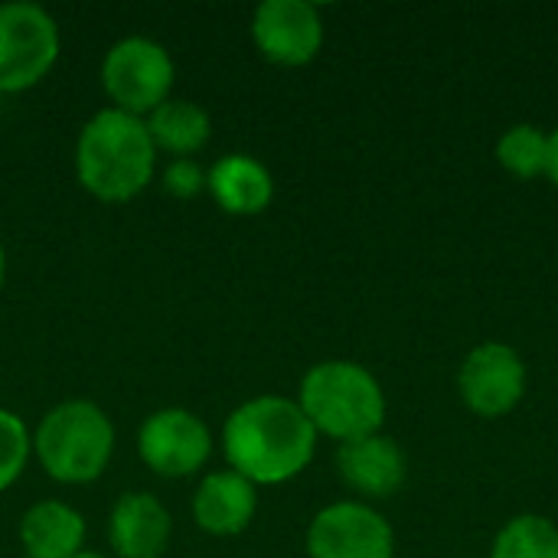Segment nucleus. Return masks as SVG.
<instances>
[{
  "mask_svg": "<svg viewBox=\"0 0 558 558\" xmlns=\"http://www.w3.org/2000/svg\"><path fill=\"white\" fill-rule=\"evenodd\" d=\"M206 186L219 209L229 216H258L268 209L275 196V180L268 167L248 154L219 157L206 173Z\"/></svg>",
  "mask_w": 558,
  "mask_h": 558,
  "instance_id": "4468645a",
  "label": "nucleus"
},
{
  "mask_svg": "<svg viewBox=\"0 0 558 558\" xmlns=\"http://www.w3.org/2000/svg\"><path fill=\"white\" fill-rule=\"evenodd\" d=\"M26 558H29V556H26Z\"/></svg>",
  "mask_w": 558,
  "mask_h": 558,
  "instance_id": "b1692460",
  "label": "nucleus"
},
{
  "mask_svg": "<svg viewBox=\"0 0 558 558\" xmlns=\"http://www.w3.org/2000/svg\"><path fill=\"white\" fill-rule=\"evenodd\" d=\"M29 454L33 438L26 432V422L16 412L0 409V494L20 481V474L29 464Z\"/></svg>",
  "mask_w": 558,
  "mask_h": 558,
  "instance_id": "6ab92c4d",
  "label": "nucleus"
},
{
  "mask_svg": "<svg viewBox=\"0 0 558 558\" xmlns=\"http://www.w3.org/2000/svg\"><path fill=\"white\" fill-rule=\"evenodd\" d=\"M75 558H105V556H98V553H78Z\"/></svg>",
  "mask_w": 558,
  "mask_h": 558,
  "instance_id": "5701e85b",
  "label": "nucleus"
},
{
  "mask_svg": "<svg viewBox=\"0 0 558 558\" xmlns=\"http://www.w3.org/2000/svg\"><path fill=\"white\" fill-rule=\"evenodd\" d=\"M301 412L317 435L356 441L376 435L386 418V396L379 379L350 360H327L304 373L301 379Z\"/></svg>",
  "mask_w": 558,
  "mask_h": 558,
  "instance_id": "7ed1b4c3",
  "label": "nucleus"
},
{
  "mask_svg": "<svg viewBox=\"0 0 558 558\" xmlns=\"http://www.w3.org/2000/svg\"><path fill=\"white\" fill-rule=\"evenodd\" d=\"M252 39L275 65H307L324 46V20L307 0H265L252 16Z\"/></svg>",
  "mask_w": 558,
  "mask_h": 558,
  "instance_id": "9d476101",
  "label": "nucleus"
},
{
  "mask_svg": "<svg viewBox=\"0 0 558 558\" xmlns=\"http://www.w3.org/2000/svg\"><path fill=\"white\" fill-rule=\"evenodd\" d=\"M458 389L474 415L500 418L520 405L526 392V366L507 343H481L468 353Z\"/></svg>",
  "mask_w": 558,
  "mask_h": 558,
  "instance_id": "1a4fd4ad",
  "label": "nucleus"
},
{
  "mask_svg": "<svg viewBox=\"0 0 558 558\" xmlns=\"http://www.w3.org/2000/svg\"><path fill=\"white\" fill-rule=\"evenodd\" d=\"M144 124H147L154 147L173 154L177 160L199 154L213 134L209 114L196 101H186V98H167L160 108H154L144 118Z\"/></svg>",
  "mask_w": 558,
  "mask_h": 558,
  "instance_id": "dca6fc26",
  "label": "nucleus"
},
{
  "mask_svg": "<svg viewBox=\"0 0 558 558\" xmlns=\"http://www.w3.org/2000/svg\"><path fill=\"white\" fill-rule=\"evenodd\" d=\"M137 454L160 477H190L209 461L213 435L199 415L186 409H160L144 418L137 432Z\"/></svg>",
  "mask_w": 558,
  "mask_h": 558,
  "instance_id": "0eeeda50",
  "label": "nucleus"
},
{
  "mask_svg": "<svg viewBox=\"0 0 558 558\" xmlns=\"http://www.w3.org/2000/svg\"><path fill=\"white\" fill-rule=\"evenodd\" d=\"M157 147L147 134L144 118L118 108L98 111L78 134L75 173L78 183L101 203H128L154 177Z\"/></svg>",
  "mask_w": 558,
  "mask_h": 558,
  "instance_id": "f03ea898",
  "label": "nucleus"
},
{
  "mask_svg": "<svg viewBox=\"0 0 558 558\" xmlns=\"http://www.w3.org/2000/svg\"><path fill=\"white\" fill-rule=\"evenodd\" d=\"M490 558H558L556 523L536 513L510 520L497 533Z\"/></svg>",
  "mask_w": 558,
  "mask_h": 558,
  "instance_id": "f3484780",
  "label": "nucleus"
},
{
  "mask_svg": "<svg viewBox=\"0 0 558 558\" xmlns=\"http://www.w3.org/2000/svg\"><path fill=\"white\" fill-rule=\"evenodd\" d=\"M43 471L59 484H92L114 454V425L95 402L69 399L49 409L33 435Z\"/></svg>",
  "mask_w": 558,
  "mask_h": 558,
  "instance_id": "20e7f679",
  "label": "nucleus"
},
{
  "mask_svg": "<svg viewBox=\"0 0 558 558\" xmlns=\"http://www.w3.org/2000/svg\"><path fill=\"white\" fill-rule=\"evenodd\" d=\"M163 190L177 199H193L206 190V173L196 160L180 157L163 170Z\"/></svg>",
  "mask_w": 558,
  "mask_h": 558,
  "instance_id": "aec40b11",
  "label": "nucleus"
},
{
  "mask_svg": "<svg viewBox=\"0 0 558 558\" xmlns=\"http://www.w3.org/2000/svg\"><path fill=\"white\" fill-rule=\"evenodd\" d=\"M173 520L167 507L147 494H124L111 507L108 520V543L118 558H160L170 546Z\"/></svg>",
  "mask_w": 558,
  "mask_h": 558,
  "instance_id": "9b49d317",
  "label": "nucleus"
},
{
  "mask_svg": "<svg viewBox=\"0 0 558 558\" xmlns=\"http://www.w3.org/2000/svg\"><path fill=\"white\" fill-rule=\"evenodd\" d=\"M392 526L366 504H330L307 530L311 558H392Z\"/></svg>",
  "mask_w": 558,
  "mask_h": 558,
  "instance_id": "6e6552de",
  "label": "nucleus"
},
{
  "mask_svg": "<svg viewBox=\"0 0 558 558\" xmlns=\"http://www.w3.org/2000/svg\"><path fill=\"white\" fill-rule=\"evenodd\" d=\"M20 543L29 558H75L85 546V520L59 500L33 504L20 520Z\"/></svg>",
  "mask_w": 558,
  "mask_h": 558,
  "instance_id": "2eb2a0df",
  "label": "nucleus"
},
{
  "mask_svg": "<svg viewBox=\"0 0 558 558\" xmlns=\"http://www.w3.org/2000/svg\"><path fill=\"white\" fill-rule=\"evenodd\" d=\"M337 471L343 484L363 497H392L405 481V458L386 435H366L343 441L337 451Z\"/></svg>",
  "mask_w": 558,
  "mask_h": 558,
  "instance_id": "ddd939ff",
  "label": "nucleus"
},
{
  "mask_svg": "<svg viewBox=\"0 0 558 558\" xmlns=\"http://www.w3.org/2000/svg\"><path fill=\"white\" fill-rule=\"evenodd\" d=\"M3 275H7V255H3V245H0V288H3Z\"/></svg>",
  "mask_w": 558,
  "mask_h": 558,
  "instance_id": "4be33fe9",
  "label": "nucleus"
},
{
  "mask_svg": "<svg viewBox=\"0 0 558 558\" xmlns=\"http://www.w3.org/2000/svg\"><path fill=\"white\" fill-rule=\"evenodd\" d=\"M546 177L558 186V128L549 134V154H546Z\"/></svg>",
  "mask_w": 558,
  "mask_h": 558,
  "instance_id": "412c9836",
  "label": "nucleus"
},
{
  "mask_svg": "<svg viewBox=\"0 0 558 558\" xmlns=\"http://www.w3.org/2000/svg\"><path fill=\"white\" fill-rule=\"evenodd\" d=\"M59 59V26L36 3H0V92H26Z\"/></svg>",
  "mask_w": 558,
  "mask_h": 558,
  "instance_id": "423d86ee",
  "label": "nucleus"
},
{
  "mask_svg": "<svg viewBox=\"0 0 558 558\" xmlns=\"http://www.w3.org/2000/svg\"><path fill=\"white\" fill-rule=\"evenodd\" d=\"M101 88L118 111L147 118L170 98L173 59L160 43L147 36L118 39L101 62Z\"/></svg>",
  "mask_w": 558,
  "mask_h": 558,
  "instance_id": "39448f33",
  "label": "nucleus"
},
{
  "mask_svg": "<svg viewBox=\"0 0 558 558\" xmlns=\"http://www.w3.org/2000/svg\"><path fill=\"white\" fill-rule=\"evenodd\" d=\"M546 154H549V134H543L533 124H513L497 141L500 167L520 180H533V177L546 173Z\"/></svg>",
  "mask_w": 558,
  "mask_h": 558,
  "instance_id": "a211bd4d",
  "label": "nucleus"
},
{
  "mask_svg": "<svg viewBox=\"0 0 558 558\" xmlns=\"http://www.w3.org/2000/svg\"><path fill=\"white\" fill-rule=\"evenodd\" d=\"M314 448V425L298 402L281 396H258L239 405L222 428L229 471L255 487H275L298 477L311 464Z\"/></svg>",
  "mask_w": 558,
  "mask_h": 558,
  "instance_id": "f257e3e1",
  "label": "nucleus"
},
{
  "mask_svg": "<svg viewBox=\"0 0 558 558\" xmlns=\"http://www.w3.org/2000/svg\"><path fill=\"white\" fill-rule=\"evenodd\" d=\"M258 510V490L235 471L206 474L193 494V520L209 536H239Z\"/></svg>",
  "mask_w": 558,
  "mask_h": 558,
  "instance_id": "f8f14e48",
  "label": "nucleus"
}]
</instances>
